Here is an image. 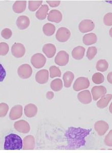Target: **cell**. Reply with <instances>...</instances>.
<instances>
[{"label":"cell","instance_id":"obj_1","mask_svg":"<svg viewBox=\"0 0 112 153\" xmlns=\"http://www.w3.org/2000/svg\"><path fill=\"white\" fill-rule=\"evenodd\" d=\"M91 129H86L81 128L70 127L65 133L68 146V149H76L82 146L86 143V138L89 135Z\"/></svg>","mask_w":112,"mask_h":153},{"label":"cell","instance_id":"obj_2","mask_svg":"<svg viewBox=\"0 0 112 153\" xmlns=\"http://www.w3.org/2000/svg\"><path fill=\"white\" fill-rule=\"evenodd\" d=\"M23 140L19 136L10 134L5 138L4 149L6 150H20L23 149Z\"/></svg>","mask_w":112,"mask_h":153},{"label":"cell","instance_id":"obj_3","mask_svg":"<svg viewBox=\"0 0 112 153\" xmlns=\"http://www.w3.org/2000/svg\"><path fill=\"white\" fill-rule=\"evenodd\" d=\"M89 86L90 81L88 78L81 76L75 80L73 86V88L74 91H79L88 88Z\"/></svg>","mask_w":112,"mask_h":153},{"label":"cell","instance_id":"obj_4","mask_svg":"<svg viewBox=\"0 0 112 153\" xmlns=\"http://www.w3.org/2000/svg\"><path fill=\"white\" fill-rule=\"evenodd\" d=\"M46 58L41 53H36L32 56L31 63L35 68H40L45 65Z\"/></svg>","mask_w":112,"mask_h":153},{"label":"cell","instance_id":"obj_5","mask_svg":"<svg viewBox=\"0 0 112 153\" xmlns=\"http://www.w3.org/2000/svg\"><path fill=\"white\" fill-rule=\"evenodd\" d=\"M71 36L70 30L65 27L59 28L56 33V39L60 42H65L69 40Z\"/></svg>","mask_w":112,"mask_h":153},{"label":"cell","instance_id":"obj_6","mask_svg":"<svg viewBox=\"0 0 112 153\" xmlns=\"http://www.w3.org/2000/svg\"><path fill=\"white\" fill-rule=\"evenodd\" d=\"M18 74L21 78L23 79L29 78L32 74V69L30 65L24 64L18 68Z\"/></svg>","mask_w":112,"mask_h":153},{"label":"cell","instance_id":"obj_7","mask_svg":"<svg viewBox=\"0 0 112 153\" xmlns=\"http://www.w3.org/2000/svg\"><path fill=\"white\" fill-rule=\"evenodd\" d=\"M69 55L65 51H60L55 58V63L59 66H63L68 63Z\"/></svg>","mask_w":112,"mask_h":153},{"label":"cell","instance_id":"obj_8","mask_svg":"<svg viewBox=\"0 0 112 153\" xmlns=\"http://www.w3.org/2000/svg\"><path fill=\"white\" fill-rule=\"evenodd\" d=\"M95 28V24L91 19H84L79 23L78 29L82 33H87L92 31Z\"/></svg>","mask_w":112,"mask_h":153},{"label":"cell","instance_id":"obj_9","mask_svg":"<svg viewBox=\"0 0 112 153\" xmlns=\"http://www.w3.org/2000/svg\"><path fill=\"white\" fill-rule=\"evenodd\" d=\"M14 128L19 132L23 134L28 133L30 131V125L25 120H19L15 122Z\"/></svg>","mask_w":112,"mask_h":153},{"label":"cell","instance_id":"obj_10","mask_svg":"<svg viewBox=\"0 0 112 153\" xmlns=\"http://www.w3.org/2000/svg\"><path fill=\"white\" fill-rule=\"evenodd\" d=\"M26 53V49L24 45L21 43L16 42L11 47V53L12 55L16 58H21L24 56Z\"/></svg>","mask_w":112,"mask_h":153},{"label":"cell","instance_id":"obj_11","mask_svg":"<svg viewBox=\"0 0 112 153\" xmlns=\"http://www.w3.org/2000/svg\"><path fill=\"white\" fill-rule=\"evenodd\" d=\"M91 92L93 96V100L97 101L107 94V90L103 86H95L92 88Z\"/></svg>","mask_w":112,"mask_h":153},{"label":"cell","instance_id":"obj_12","mask_svg":"<svg viewBox=\"0 0 112 153\" xmlns=\"http://www.w3.org/2000/svg\"><path fill=\"white\" fill-rule=\"evenodd\" d=\"M94 129L99 135L103 136L109 130V124L104 120H99L95 123Z\"/></svg>","mask_w":112,"mask_h":153},{"label":"cell","instance_id":"obj_13","mask_svg":"<svg viewBox=\"0 0 112 153\" xmlns=\"http://www.w3.org/2000/svg\"><path fill=\"white\" fill-rule=\"evenodd\" d=\"M23 115V107L21 105L13 106L9 113V118L11 120H15L19 119Z\"/></svg>","mask_w":112,"mask_h":153},{"label":"cell","instance_id":"obj_14","mask_svg":"<svg viewBox=\"0 0 112 153\" xmlns=\"http://www.w3.org/2000/svg\"><path fill=\"white\" fill-rule=\"evenodd\" d=\"M77 98L78 101L83 104H89L92 102V96L89 90H85L79 92Z\"/></svg>","mask_w":112,"mask_h":153},{"label":"cell","instance_id":"obj_15","mask_svg":"<svg viewBox=\"0 0 112 153\" xmlns=\"http://www.w3.org/2000/svg\"><path fill=\"white\" fill-rule=\"evenodd\" d=\"M49 79V71L47 70H40L35 75V80L38 83L44 84Z\"/></svg>","mask_w":112,"mask_h":153},{"label":"cell","instance_id":"obj_16","mask_svg":"<svg viewBox=\"0 0 112 153\" xmlns=\"http://www.w3.org/2000/svg\"><path fill=\"white\" fill-rule=\"evenodd\" d=\"M35 146V139L34 136L29 135L23 139V150H34Z\"/></svg>","mask_w":112,"mask_h":153},{"label":"cell","instance_id":"obj_17","mask_svg":"<svg viewBox=\"0 0 112 153\" xmlns=\"http://www.w3.org/2000/svg\"><path fill=\"white\" fill-rule=\"evenodd\" d=\"M63 16L61 12L58 10H52L48 14V20L52 22L59 23L62 21Z\"/></svg>","mask_w":112,"mask_h":153},{"label":"cell","instance_id":"obj_18","mask_svg":"<svg viewBox=\"0 0 112 153\" xmlns=\"http://www.w3.org/2000/svg\"><path fill=\"white\" fill-rule=\"evenodd\" d=\"M30 19L26 16H19L16 22V24L20 30H25L30 25Z\"/></svg>","mask_w":112,"mask_h":153},{"label":"cell","instance_id":"obj_19","mask_svg":"<svg viewBox=\"0 0 112 153\" xmlns=\"http://www.w3.org/2000/svg\"><path fill=\"white\" fill-rule=\"evenodd\" d=\"M37 111H38L37 107L34 104H29L25 107V115L29 118H32L35 117L37 114Z\"/></svg>","mask_w":112,"mask_h":153},{"label":"cell","instance_id":"obj_20","mask_svg":"<svg viewBox=\"0 0 112 153\" xmlns=\"http://www.w3.org/2000/svg\"><path fill=\"white\" fill-rule=\"evenodd\" d=\"M56 51V47L53 44H45L43 47V52L49 58H51L55 56Z\"/></svg>","mask_w":112,"mask_h":153},{"label":"cell","instance_id":"obj_21","mask_svg":"<svg viewBox=\"0 0 112 153\" xmlns=\"http://www.w3.org/2000/svg\"><path fill=\"white\" fill-rule=\"evenodd\" d=\"M26 1H16L13 5L12 9L15 13H21L26 9Z\"/></svg>","mask_w":112,"mask_h":153},{"label":"cell","instance_id":"obj_22","mask_svg":"<svg viewBox=\"0 0 112 153\" xmlns=\"http://www.w3.org/2000/svg\"><path fill=\"white\" fill-rule=\"evenodd\" d=\"M97 41V35L93 33H88L84 35L82 38V42L86 45H90L96 43Z\"/></svg>","mask_w":112,"mask_h":153},{"label":"cell","instance_id":"obj_23","mask_svg":"<svg viewBox=\"0 0 112 153\" xmlns=\"http://www.w3.org/2000/svg\"><path fill=\"white\" fill-rule=\"evenodd\" d=\"M86 49L82 46H77L72 51V56L74 59L81 60L84 58Z\"/></svg>","mask_w":112,"mask_h":153},{"label":"cell","instance_id":"obj_24","mask_svg":"<svg viewBox=\"0 0 112 153\" xmlns=\"http://www.w3.org/2000/svg\"><path fill=\"white\" fill-rule=\"evenodd\" d=\"M49 7L47 5H43L40 6V9L37 11L35 16L37 19L40 20H44L45 19L48 14V12L49 11Z\"/></svg>","mask_w":112,"mask_h":153},{"label":"cell","instance_id":"obj_25","mask_svg":"<svg viewBox=\"0 0 112 153\" xmlns=\"http://www.w3.org/2000/svg\"><path fill=\"white\" fill-rule=\"evenodd\" d=\"M112 99V94H106L102 97L100 100H99L97 103V107L100 109H103L107 107Z\"/></svg>","mask_w":112,"mask_h":153},{"label":"cell","instance_id":"obj_26","mask_svg":"<svg viewBox=\"0 0 112 153\" xmlns=\"http://www.w3.org/2000/svg\"><path fill=\"white\" fill-rule=\"evenodd\" d=\"M63 78L65 87L66 88H69L71 86V84L74 79V75L71 71H66L63 74Z\"/></svg>","mask_w":112,"mask_h":153},{"label":"cell","instance_id":"obj_27","mask_svg":"<svg viewBox=\"0 0 112 153\" xmlns=\"http://www.w3.org/2000/svg\"><path fill=\"white\" fill-rule=\"evenodd\" d=\"M55 29L56 28L55 25L51 23H47L44 25L43 27V31L44 34L48 36H50L53 35L55 33Z\"/></svg>","mask_w":112,"mask_h":153},{"label":"cell","instance_id":"obj_28","mask_svg":"<svg viewBox=\"0 0 112 153\" xmlns=\"http://www.w3.org/2000/svg\"><path fill=\"white\" fill-rule=\"evenodd\" d=\"M50 87L53 91H61L63 87V81L60 79H55L52 81L50 84Z\"/></svg>","mask_w":112,"mask_h":153},{"label":"cell","instance_id":"obj_29","mask_svg":"<svg viewBox=\"0 0 112 153\" xmlns=\"http://www.w3.org/2000/svg\"><path fill=\"white\" fill-rule=\"evenodd\" d=\"M96 68L98 71L105 72L109 68V63L105 59H101L97 61Z\"/></svg>","mask_w":112,"mask_h":153},{"label":"cell","instance_id":"obj_30","mask_svg":"<svg viewBox=\"0 0 112 153\" xmlns=\"http://www.w3.org/2000/svg\"><path fill=\"white\" fill-rule=\"evenodd\" d=\"M43 1H29L28 9L32 12H34L40 7L42 4Z\"/></svg>","mask_w":112,"mask_h":153},{"label":"cell","instance_id":"obj_31","mask_svg":"<svg viewBox=\"0 0 112 153\" xmlns=\"http://www.w3.org/2000/svg\"><path fill=\"white\" fill-rule=\"evenodd\" d=\"M50 76L51 78H54L55 77H60L61 75V71L59 68L57 66L53 65L49 68Z\"/></svg>","mask_w":112,"mask_h":153},{"label":"cell","instance_id":"obj_32","mask_svg":"<svg viewBox=\"0 0 112 153\" xmlns=\"http://www.w3.org/2000/svg\"><path fill=\"white\" fill-rule=\"evenodd\" d=\"M92 81L96 84H100L105 81V76L100 73H96L92 76Z\"/></svg>","mask_w":112,"mask_h":153},{"label":"cell","instance_id":"obj_33","mask_svg":"<svg viewBox=\"0 0 112 153\" xmlns=\"http://www.w3.org/2000/svg\"><path fill=\"white\" fill-rule=\"evenodd\" d=\"M97 53V49L95 47H91L88 49L87 52V57L90 60H92L96 55Z\"/></svg>","mask_w":112,"mask_h":153},{"label":"cell","instance_id":"obj_34","mask_svg":"<svg viewBox=\"0 0 112 153\" xmlns=\"http://www.w3.org/2000/svg\"><path fill=\"white\" fill-rule=\"evenodd\" d=\"M9 110V106L5 103L0 104V117H4L7 115V112Z\"/></svg>","mask_w":112,"mask_h":153},{"label":"cell","instance_id":"obj_35","mask_svg":"<svg viewBox=\"0 0 112 153\" xmlns=\"http://www.w3.org/2000/svg\"><path fill=\"white\" fill-rule=\"evenodd\" d=\"M9 45L5 42H2L0 43V55L1 56H5L7 55L9 51Z\"/></svg>","mask_w":112,"mask_h":153},{"label":"cell","instance_id":"obj_36","mask_svg":"<svg viewBox=\"0 0 112 153\" xmlns=\"http://www.w3.org/2000/svg\"><path fill=\"white\" fill-rule=\"evenodd\" d=\"M103 23L107 26H112V13L109 12L105 14L103 18Z\"/></svg>","mask_w":112,"mask_h":153},{"label":"cell","instance_id":"obj_37","mask_svg":"<svg viewBox=\"0 0 112 153\" xmlns=\"http://www.w3.org/2000/svg\"><path fill=\"white\" fill-rule=\"evenodd\" d=\"M12 32L9 28H5L1 32V35L5 39H8L12 36Z\"/></svg>","mask_w":112,"mask_h":153},{"label":"cell","instance_id":"obj_38","mask_svg":"<svg viewBox=\"0 0 112 153\" xmlns=\"http://www.w3.org/2000/svg\"><path fill=\"white\" fill-rule=\"evenodd\" d=\"M104 142L107 146L112 147V130H110L109 133L105 136Z\"/></svg>","mask_w":112,"mask_h":153},{"label":"cell","instance_id":"obj_39","mask_svg":"<svg viewBox=\"0 0 112 153\" xmlns=\"http://www.w3.org/2000/svg\"><path fill=\"white\" fill-rule=\"evenodd\" d=\"M46 2L51 7H56L60 5V1H46Z\"/></svg>","mask_w":112,"mask_h":153},{"label":"cell","instance_id":"obj_40","mask_svg":"<svg viewBox=\"0 0 112 153\" xmlns=\"http://www.w3.org/2000/svg\"><path fill=\"white\" fill-rule=\"evenodd\" d=\"M54 96H55V94L52 91H48L46 94V97L49 100L52 99L54 97Z\"/></svg>","mask_w":112,"mask_h":153},{"label":"cell","instance_id":"obj_41","mask_svg":"<svg viewBox=\"0 0 112 153\" xmlns=\"http://www.w3.org/2000/svg\"><path fill=\"white\" fill-rule=\"evenodd\" d=\"M107 80L110 83L112 84V71L108 74L107 76Z\"/></svg>","mask_w":112,"mask_h":153},{"label":"cell","instance_id":"obj_42","mask_svg":"<svg viewBox=\"0 0 112 153\" xmlns=\"http://www.w3.org/2000/svg\"><path fill=\"white\" fill-rule=\"evenodd\" d=\"M109 111L110 112V113L112 114V102L109 107Z\"/></svg>","mask_w":112,"mask_h":153},{"label":"cell","instance_id":"obj_43","mask_svg":"<svg viewBox=\"0 0 112 153\" xmlns=\"http://www.w3.org/2000/svg\"><path fill=\"white\" fill-rule=\"evenodd\" d=\"M109 34H110V36L112 38V28H111V29L109 31Z\"/></svg>","mask_w":112,"mask_h":153}]
</instances>
